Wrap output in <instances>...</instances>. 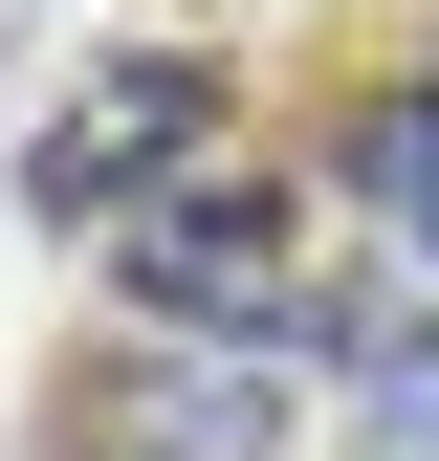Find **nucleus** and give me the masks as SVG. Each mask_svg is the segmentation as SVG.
Masks as SVG:
<instances>
[{"mask_svg": "<svg viewBox=\"0 0 439 461\" xmlns=\"http://www.w3.org/2000/svg\"><path fill=\"white\" fill-rule=\"evenodd\" d=\"M220 132H242V88H220L198 44H110V67H67V110L22 132V220H88L110 242V220L176 176V154H220Z\"/></svg>", "mask_w": 439, "mask_h": 461, "instance_id": "nucleus-2", "label": "nucleus"}, {"mask_svg": "<svg viewBox=\"0 0 439 461\" xmlns=\"http://www.w3.org/2000/svg\"><path fill=\"white\" fill-rule=\"evenodd\" d=\"M0 44H22V0H0Z\"/></svg>", "mask_w": 439, "mask_h": 461, "instance_id": "nucleus-6", "label": "nucleus"}, {"mask_svg": "<svg viewBox=\"0 0 439 461\" xmlns=\"http://www.w3.org/2000/svg\"><path fill=\"white\" fill-rule=\"evenodd\" d=\"M110 285H132V330H198V352H329V285L352 264H308V198L220 132V154H176L110 220Z\"/></svg>", "mask_w": 439, "mask_h": 461, "instance_id": "nucleus-1", "label": "nucleus"}, {"mask_svg": "<svg viewBox=\"0 0 439 461\" xmlns=\"http://www.w3.org/2000/svg\"><path fill=\"white\" fill-rule=\"evenodd\" d=\"M22 439H44V461H176V439H154V418H110L88 374H44V395H22Z\"/></svg>", "mask_w": 439, "mask_h": 461, "instance_id": "nucleus-5", "label": "nucleus"}, {"mask_svg": "<svg viewBox=\"0 0 439 461\" xmlns=\"http://www.w3.org/2000/svg\"><path fill=\"white\" fill-rule=\"evenodd\" d=\"M67 374L110 395V418H154L176 461H264V439H286V374H264V352H198V330H110V352H67Z\"/></svg>", "mask_w": 439, "mask_h": 461, "instance_id": "nucleus-3", "label": "nucleus"}, {"mask_svg": "<svg viewBox=\"0 0 439 461\" xmlns=\"http://www.w3.org/2000/svg\"><path fill=\"white\" fill-rule=\"evenodd\" d=\"M329 198H352L396 264H439V88H352V132H329Z\"/></svg>", "mask_w": 439, "mask_h": 461, "instance_id": "nucleus-4", "label": "nucleus"}]
</instances>
